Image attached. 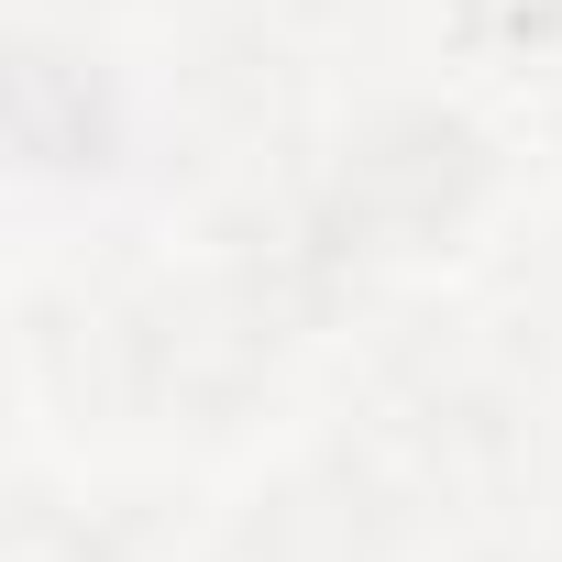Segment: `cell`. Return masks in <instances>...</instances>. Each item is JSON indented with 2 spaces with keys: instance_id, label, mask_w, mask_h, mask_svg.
<instances>
[{
  "instance_id": "cell-4",
  "label": "cell",
  "mask_w": 562,
  "mask_h": 562,
  "mask_svg": "<svg viewBox=\"0 0 562 562\" xmlns=\"http://www.w3.org/2000/svg\"><path fill=\"white\" fill-rule=\"evenodd\" d=\"M254 562H386L397 551V496H364L353 463H310L243 518Z\"/></svg>"
},
{
  "instance_id": "cell-2",
  "label": "cell",
  "mask_w": 562,
  "mask_h": 562,
  "mask_svg": "<svg viewBox=\"0 0 562 562\" xmlns=\"http://www.w3.org/2000/svg\"><path fill=\"white\" fill-rule=\"evenodd\" d=\"M496 199V133L452 100H375L331 144L310 221L331 232L342 265H419L452 254Z\"/></svg>"
},
{
  "instance_id": "cell-6",
  "label": "cell",
  "mask_w": 562,
  "mask_h": 562,
  "mask_svg": "<svg viewBox=\"0 0 562 562\" xmlns=\"http://www.w3.org/2000/svg\"><path fill=\"white\" fill-rule=\"evenodd\" d=\"M485 562H540V551H485Z\"/></svg>"
},
{
  "instance_id": "cell-3",
  "label": "cell",
  "mask_w": 562,
  "mask_h": 562,
  "mask_svg": "<svg viewBox=\"0 0 562 562\" xmlns=\"http://www.w3.org/2000/svg\"><path fill=\"white\" fill-rule=\"evenodd\" d=\"M12 155H23V177H111L122 166V89L56 23L12 34Z\"/></svg>"
},
{
  "instance_id": "cell-5",
  "label": "cell",
  "mask_w": 562,
  "mask_h": 562,
  "mask_svg": "<svg viewBox=\"0 0 562 562\" xmlns=\"http://www.w3.org/2000/svg\"><path fill=\"white\" fill-rule=\"evenodd\" d=\"M452 34L474 56H551L562 45V0H452Z\"/></svg>"
},
{
  "instance_id": "cell-1",
  "label": "cell",
  "mask_w": 562,
  "mask_h": 562,
  "mask_svg": "<svg viewBox=\"0 0 562 562\" xmlns=\"http://www.w3.org/2000/svg\"><path fill=\"white\" fill-rule=\"evenodd\" d=\"M276 342H288V321L232 265L155 276V288L78 310V408L100 397L122 430H232L265 397Z\"/></svg>"
}]
</instances>
